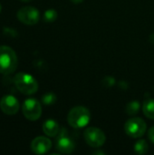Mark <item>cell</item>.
<instances>
[{"instance_id":"obj_1","label":"cell","mask_w":154,"mask_h":155,"mask_svg":"<svg viewBox=\"0 0 154 155\" xmlns=\"http://www.w3.org/2000/svg\"><path fill=\"white\" fill-rule=\"evenodd\" d=\"M18 65V58L15 52L7 45L0 46V74H10Z\"/></svg>"},{"instance_id":"obj_2","label":"cell","mask_w":154,"mask_h":155,"mask_svg":"<svg viewBox=\"0 0 154 155\" xmlns=\"http://www.w3.org/2000/svg\"><path fill=\"white\" fill-rule=\"evenodd\" d=\"M14 84L20 93L26 95L34 94L38 90V83L36 79L26 73L16 74L14 77Z\"/></svg>"},{"instance_id":"obj_3","label":"cell","mask_w":154,"mask_h":155,"mask_svg":"<svg viewBox=\"0 0 154 155\" xmlns=\"http://www.w3.org/2000/svg\"><path fill=\"white\" fill-rule=\"evenodd\" d=\"M91 119L90 111L84 106H75L70 110L67 115L68 124L74 128H84L89 123Z\"/></svg>"},{"instance_id":"obj_4","label":"cell","mask_w":154,"mask_h":155,"mask_svg":"<svg viewBox=\"0 0 154 155\" xmlns=\"http://www.w3.org/2000/svg\"><path fill=\"white\" fill-rule=\"evenodd\" d=\"M147 129V124L142 118L134 117L129 119L124 124L126 134L132 138H140L144 135Z\"/></svg>"},{"instance_id":"obj_5","label":"cell","mask_w":154,"mask_h":155,"mask_svg":"<svg viewBox=\"0 0 154 155\" xmlns=\"http://www.w3.org/2000/svg\"><path fill=\"white\" fill-rule=\"evenodd\" d=\"M85 143L92 148L103 146L106 141L104 133L97 127H88L84 134Z\"/></svg>"},{"instance_id":"obj_6","label":"cell","mask_w":154,"mask_h":155,"mask_svg":"<svg viewBox=\"0 0 154 155\" xmlns=\"http://www.w3.org/2000/svg\"><path fill=\"white\" fill-rule=\"evenodd\" d=\"M24 116L29 121H37L42 115L41 104L33 98L26 99L22 106Z\"/></svg>"},{"instance_id":"obj_7","label":"cell","mask_w":154,"mask_h":155,"mask_svg":"<svg viewBox=\"0 0 154 155\" xmlns=\"http://www.w3.org/2000/svg\"><path fill=\"white\" fill-rule=\"evenodd\" d=\"M16 17L24 25H34L38 23L40 13L38 9L34 6H24L17 11Z\"/></svg>"},{"instance_id":"obj_8","label":"cell","mask_w":154,"mask_h":155,"mask_svg":"<svg viewBox=\"0 0 154 155\" xmlns=\"http://www.w3.org/2000/svg\"><path fill=\"white\" fill-rule=\"evenodd\" d=\"M57 136L58 137L56 140V150L64 154L72 153L74 151L75 144L74 141L67 136L65 130L63 129V131L60 132Z\"/></svg>"},{"instance_id":"obj_9","label":"cell","mask_w":154,"mask_h":155,"mask_svg":"<svg viewBox=\"0 0 154 155\" xmlns=\"http://www.w3.org/2000/svg\"><path fill=\"white\" fill-rule=\"evenodd\" d=\"M19 108V102L14 95L7 94L2 97L0 101V109L4 114L7 115H14L17 114Z\"/></svg>"},{"instance_id":"obj_10","label":"cell","mask_w":154,"mask_h":155,"mask_svg":"<svg viewBox=\"0 0 154 155\" xmlns=\"http://www.w3.org/2000/svg\"><path fill=\"white\" fill-rule=\"evenodd\" d=\"M30 147L34 154H44L51 150L52 142L47 137L38 136L32 141Z\"/></svg>"},{"instance_id":"obj_11","label":"cell","mask_w":154,"mask_h":155,"mask_svg":"<svg viewBox=\"0 0 154 155\" xmlns=\"http://www.w3.org/2000/svg\"><path fill=\"white\" fill-rule=\"evenodd\" d=\"M43 132L49 137H56L60 133V127L56 121L53 119L46 120L43 124Z\"/></svg>"},{"instance_id":"obj_12","label":"cell","mask_w":154,"mask_h":155,"mask_svg":"<svg viewBox=\"0 0 154 155\" xmlns=\"http://www.w3.org/2000/svg\"><path fill=\"white\" fill-rule=\"evenodd\" d=\"M143 111L147 118L154 120V99L149 98L144 101Z\"/></svg>"},{"instance_id":"obj_13","label":"cell","mask_w":154,"mask_h":155,"mask_svg":"<svg viewBox=\"0 0 154 155\" xmlns=\"http://www.w3.org/2000/svg\"><path fill=\"white\" fill-rule=\"evenodd\" d=\"M140 110V103L138 101H132L127 104L125 107L126 114L129 115H135Z\"/></svg>"},{"instance_id":"obj_14","label":"cell","mask_w":154,"mask_h":155,"mask_svg":"<svg viewBox=\"0 0 154 155\" xmlns=\"http://www.w3.org/2000/svg\"><path fill=\"white\" fill-rule=\"evenodd\" d=\"M149 145L145 140H139L134 144V151L138 154H145L148 152Z\"/></svg>"},{"instance_id":"obj_15","label":"cell","mask_w":154,"mask_h":155,"mask_svg":"<svg viewBox=\"0 0 154 155\" xmlns=\"http://www.w3.org/2000/svg\"><path fill=\"white\" fill-rule=\"evenodd\" d=\"M57 12L53 9V8H50V9H47L44 13V16H43V19L44 22L46 23H52L54 21L56 20L57 18Z\"/></svg>"},{"instance_id":"obj_16","label":"cell","mask_w":154,"mask_h":155,"mask_svg":"<svg viewBox=\"0 0 154 155\" xmlns=\"http://www.w3.org/2000/svg\"><path fill=\"white\" fill-rule=\"evenodd\" d=\"M56 102V95L53 93H47L43 95L42 97V103L44 105H53Z\"/></svg>"},{"instance_id":"obj_17","label":"cell","mask_w":154,"mask_h":155,"mask_svg":"<svg viewBox=\"0 0 154 155\" xmlns=\"http://www.w3.org/2000/svg\"><path fill=\"white\" fill-rule=\"evenodd\" d=\"M148 138H149V140L154 143V126H152L150 130H149V132H148Z\"/></svg>"},{"instance_id":"obj_18","label":"cell","mask_w":154,"mask_h":155,"mask_svg":"<svg viewBox=\"0 0 154 155\" xmlns=\"http://www.w3.org/2000/svg\"><path fill=\"white\" fill-rule=\"evenodd\" d=\"M72 3H74V4H80V3H82L84 0H70Z\"/></svg>"},{"instance_id":"obj_19","label":"cell","mask_w":154,"mask_h":155,"mask_svg":"<svg viewBox=\"0 0 154 155\" xmlns=\"http://www.w3.org/2000/svg\"><path fill=\"white\" fill-rule=\"evenodd\" d=\"M150 41H151V43H152V44H153L154 45V33L150 35Z\"/></svg>"},{"instance_id":"obj_20","label":"cell","mask_w":154,"mask_h":155,"mask_svg":"<svg viewBox=\"0 0 154 155\" xmlns=\"http://www.w3.org/2000/svg\"><path fill=\"white\" fill-rule=\"evenodd\" d=\"M22 2H30V1H32V0H21Z\"/></svg>"},{"instance_id":"obj_21","label":"cell","mask_w":154,"mask_h":155,"mask_svg":"<svg viewBox=\"0 0 154 155\" xmlns=\"http://www.w3.org/2000/svg\"><path fill=\"white\" fill-rule=\"evenodd\" d=\"M1 9H2V6H1V5H0V12H1Z\"/></svg>"}]
</instances>
